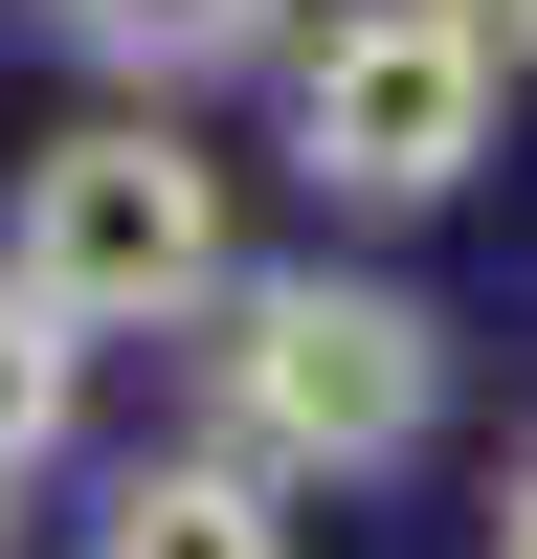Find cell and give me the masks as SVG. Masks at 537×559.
Returning a JSON list of instances; mask_svg holds the SVG:
<instances>
[{
  "label": "cell",
  "instance_id": "1",
  "mask_svg": "<svg viewBox=\"0 0 537 559\" xmlns=\"http://www.w3.org/2000/svg\"><path fill=\"white\" fill-rule=\"evenodd\" d=\"M448 426V313L403 292V269H247V292L202 313V448H247L268 492H358L403 471V448Z\"/></svg>",
  "mask_w": 537,
  "mask_h": 559
},
{
  "label": "cell",
  "instance_id": "5",
  "mask_svg": "<svg viewBox=\"0 0 537 559\" xmlns=\"http://www.w3.org/2000/svg\"><path fill=\"white\" fill-rule=\"evenodd\" d=\"M90 559H291V492L247 448H134L112 515H90Z\"/></svg>",
  "mask_w": 537,
  "mask_h": 559
},
{
  "label": "cell",
  "instance_id": "8",
  "mask_svg": "<svg viewBox=\"0 0 537 559\" xmlns=\"http://www.w3.org/2000/svg\"><path fill=\"white\" fill-rule=\"evenodd\" d=\"M470 23H492V45H515V68H537V0H470Z\"/></svg>",
  "mask_w": 537,
  "mask_h": 559
},
{
  "label": "cell",
  "instance_id": "6",
  "mask_svg": "<svg viewBox=\"0 0 537 559\" xmlns=\"http://www.w3.org/2000/svg\"><path fill=\"white\" fill-rule=\"evenodd\" d=\"M68 426H90V336L23 292V269H0V515H23L45 471H68Z\"/></svg>",
  "mask_w": 537,
  "mask_h": 559
},
{
  "label": "cell",
  "instance_id": "2",
  "mask_svg": "<svg viewBox=\"0 0 537 559\" xmlns=\"http://www.w3.org/2000/svg\"><path fill=\"white\" fill-rule=\"evenodd\" d=\"M0 269H23L68 336H202L224 292H247V247H224V157L179 112H68L23 179H0Z\"/></svg>",
  "mask_w": 537,
  "mask_h": 559
},
{
  "label": "cell",
  "instance_id": "7",
  "mask_svg": "<svg viewBox=\"0 0 537 559\" xmlns=\"http://www.w3.org/2000/svg\"><path fill=\"white\" fill-rule=\"evenodd\" d=\"M492 559H537V448H515V471H492Z\"/></svg>",
  "mask_w": 537,
  "mask_h": 559
},
{
  "label": "cell",
  "instance_id": "3",
  "mask_svg": "<svg viewBox=\"0 0 537 559\" xmlns=\"http://www.w3.org/2000/svg\"><path fill=\"white\" fill-rule=\"evenodd\" d=\"M492 90H515V45L470 0H336V23H291V179L403 224L492 157Z\"/></svg>",
  "mask_w": 537,
  "mask_h": 559
},
{
  "label": "cell",
  "instance_id": "4",
  "mask_svg": "<svg viewBox=\"0 0 537 559\" xmlns=\"http://www.w3.org/2000/svg\"><path fill=\"white\" fill-rule=\"evenodd\" d=\"M45 45L90 90H134V112H179L224 68H291V0H45Z\"/></svg>",
  "mask_w": 537,
  "mask_h": 559
}]
</instances>
